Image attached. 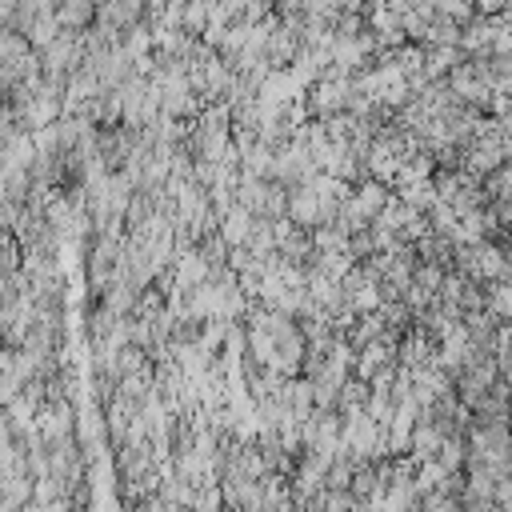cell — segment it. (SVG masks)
Here are the masks:
<instances>
[{
  "mask_svg": "<svg viewBox=\"0 0 512 512\" xmlns=\"http://www.w3.org/2000/svg\"><path fill=\"white\" fill-rule=\"evenodd\" d=\"M56 20L64 32H88L96 20V0H56Z\"/></svg>",
  "mask_w": 512,
  "mask_h": 512,
  "instance_id": "obj_1",
  "label": "cell"
},
{
  "mask_svg": "<svg viewBox=\"0 0 512 512\" xmlns=\"http://www.w3.org/2000/svg\"><path fill=\"white\" fill-rule=\"evenodd\" d=\"M4 24H12V8H0V28Z\"/></svg>",
  "mask_w": 512,
  "mask_h": 512,
  "instance_id": "obj_2",
  "label": "cell"
}]
</instances>
